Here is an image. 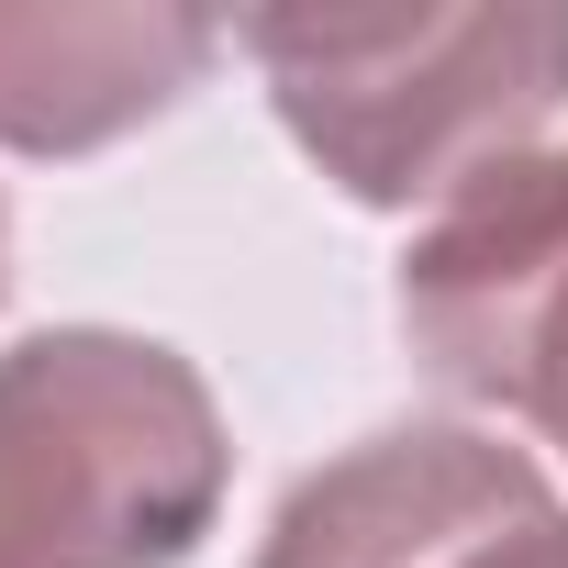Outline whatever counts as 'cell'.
Listing matches in <instances>:
<instances>
[{
	"label": "cell",
	"instance_id": "6da1fadb",
	"mask_svg": "<svg viewBox=\"0 0 568 568\" xmlns=\"http://www.w3.org/2000/svg\"><path fill=\"white\" fill-rule=\"evenodd\" d=\"M291 145L368 212H435L568 112V0L501 12H245Z\"/></svg>",
	"mask_w": 568,
	"mask_h": 568
},
{
	"label": "cell",
	"instance_id": "7a4b0ae2",
	"mask_svg": "<svg viewBox=\"0 0 568 568\" xmlns=\"http://www.w3.org/2000/svg\"><path fill=\"white\" fill-rule=\"evenodd\" d=\"M212 379L123 324L0 346V568H190L223 524Z\"/></svg>",
	"mask_w": 568,
	"mask_h": 568
},
{
	"label": "cell",
	"instance_id": "5b68a950",
	"mask_svg": "<svg viewBox=\"0 0 568 568\" xmlns=\"http://www.w3.org/2000/svg\"><path fill=\"white\" fill-rule=\"evenodd\" d=\"M223 57L212 12L145 0H0V145L101 156L112 134L179 112Z\"/></svg>",
	"mask_w": 568,
	"mask_h": 568
},
{
	"label": "cell",
	"instance_id": "8992f818",
	"mask_svg": "<svg viewBox=\"0 0 568 568\" xmlns=\"http://www.w3.org/2000/svg\"><path fill=\"white\" fill-rule=\"evenodd\" d=\"M0 291H12V212H0Z\"/></svg>",
	"mask_w": 568,
	"mask_h": 568
},
{
	"label": "cell",
	"instance_id": "3957f363",
	"mask_svg": "<svg viewBox=\"0 0 568 568\" xmlns=\"http://www.w3.org/2000/svg\"><path fill=\"white\" fill-rule=\"evenodd\" d=\"M390 313L435 390L513 413L568 457V145H524L435 201Z\"/></svg>",
	"mask_w": 568,
	"mask_h": 568
},
{
	"label": "cell",
	"instance_id": "277c9868",
	"mask_svg": "<svg viewBox=\"0 0 568 568\" xmlns=\"http://www.w3.org/2000/svg\"><path fill=\"white\" fill-rule=\"evenodd\" d=\"M256 568H568V501L479 424H379L291 479Z\"/></svg>",
	"mask_w": 568,
	"mask_h": 568
}]
</instances>
